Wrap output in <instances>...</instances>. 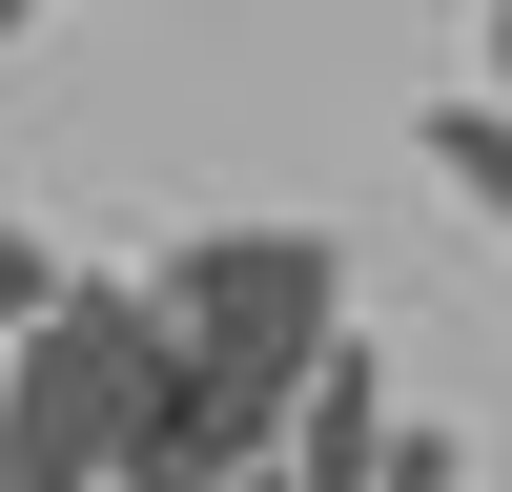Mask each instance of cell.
<instances>
[{"instance_id": "obj_6", "label": "cell", "mask_w": 512, "mask_h": 492, "mask_svg": "<svg viewBox=\"0 0 512 492\" xmlns=\"http://www.w3.org/2000/svg\"><path fill=\"white\" fill-rule=\"evenodd\" d=\"M21 21H41V0H0V41H21Z\"/></svg>"}, {"instance_id": "obj_2", "label": "cell", "mask_w": 512, "mask_h": 492, "mask_svg": "<svg viewBox=\"0 0 512 492\" xmlns=\"http://www.w3.org/2000/svg\"><path fill=\"white\" fill-rule=\"evenodd\" d=\"M164 349H205V369H308L328 328H349V246L328 226H205V246H164Z\"/></svg>"}, {"instance_id": "obj_4", "label": "cell", "mask_w": 512, "mask_h": 492, "mask_svg": "<svg viewBox=\"0 0 512 492\" xmlns=\"http://www.w3.org/2000/svg\"><path fill=\"white\" fill-rule=\"evenodd\" d=\"M369 492H472V431H431V410H390V451H369Z\"/></svg>"}, {"instance_id": "obj_3", "label": "cell", "mask_w": 512, "mask_h": 492, "mask_svg": "<svg viewBox=\"0 0 512 492\" xmlns=\"http://www.w3.org/2000/svg\"><path fill=\"white\" fill-rule=\"evenodd\" d=\"M410 164H451V205L512 226V82H492V103H431V123H410Z\"/></svg>"}, {"instance_id": "obj_5", "label": "cell", "mask_w": 512, "mask_h": 492, "mask_svg": "<svg viewBox=\"0 0 512 492\" xmlns=\"http://www.w3.org/2000/svg\"><path fill=\"white\" fill-rule=\"evenodd\" d=\"M492 82H512V0H492Z\"/></svg>"}, {"instance_id": "obj_1", "label": "cell", "mask_w": 512, "mask_h": 492, "mask_svg": "<svg viewBox=\"0 0 512 492\" xmlns=\"http://www.w3.org/2000/svg\"><path fill=\"white\" fill-rule=\"evenodd\" d=\"M144 369H164V287L144 267H62L41 328H0V492H103Z\"/></svg>"}]
</instances>
